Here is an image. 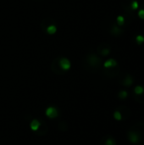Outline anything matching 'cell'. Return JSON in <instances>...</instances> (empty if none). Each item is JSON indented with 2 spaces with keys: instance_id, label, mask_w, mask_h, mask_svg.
<instances>
[{
  "instance_id": "5bb4252c",
  "label": "cell",
  "mask_w": 144,
  "mask_h": 145,
  "mask_svg": "<svg viewBox=\"0 0 144 145\" xmlns=\"http://www.w3.org/2000/svg\"><path fill=\"white\" fill-rule=\"evenodd\" d=\"M131 9H136L138 8V3L136 1H133L131 3Z\"/></svg>"
},
{
  "instance_id": "3957f363",
  "label": "cell",
  "mask_w": 144,
  "mask_h": 145,
  "mask_svg": "<svg viewBox=\"0 0 144 145\" xmlns=\"http://www.w3.org/2000/svg\"><path fill=\"white\" fill-rule=\"evenodd\" d=\"M59 64H60V67L64 70V71H69L71 67V64H70V61L66 59V58H62L59 61Z\"/></svg>"
},
{
  "instance_id": "2e32d148",
  "label": "cell",
  "mask_w": 144,
  "mask_h": 145,
  "mask_svg": "<svg viewBox=\"0 0 144 145\" xmlns=\"http://www.w3.org/2000/svg\"><path fill=\"white\" fill-rule=\"evenodd\" d=\"M109 53H110V50L109 49H103L102 53H103V55H108Z\"/></svg>"
},
{
  "instance_id": "8992f818",
  "label": "cell",
  "mask_w": 144,
  "mask_h": 145,
  "mask_svg": "<svg viewBox=\"0 0 144 145\" xmlns=\"http://www.w3.org/2000/svg\"><path fill=\"white\" fill-rule=\"evenodd\" d=\"M47 32H48V34L53 35V34L55 33V32H57V27L55 26L54 25H49V26H48V28H47Z\"/></svg>"
},
{
  "instance_id": "7c38bea8",
  "label": "cell",
  "mask_w": 144,
  "mask_h": 145,
  "mask_svg": "<svg viewBox=\"0 0 144 145\" xmlns=\"http://www.w3.org/2000/svg\"><path fill=\"white\" fill-rule=\"evenodd\" d=\"M124 22H125V19H124V17L123 16H121V15H119L117 17V23H118V25H123L124 24Z\"/></svg>"
},
{
  "instance_id": "30bf717a",
  "label": "cell",
  "mask_w": 144,
  "mask_h": 145,
  "mask_svg": "<svg viewBox=\"0 0 144 145\" xmlns=\"http://www.w3.org/2000/svg\"><path fill=\"white\" fill-rule=\"evenodd\" d=\"M136 41L138 44H141L144 43V37L141 36V35H138L136 37Z\"/></svg>"
},
{
  "instance_id": "8fae6325",
  "label": "cell",
  "mask_w": 144,
  "mask_h": 145,
  "mask_svg": "<svg viewBox=\"0 0 144 145\" xmlns=\"http://www.w3.org/2000/svg\"><path fill=\"white\" fill-rule=\"evenodd\" d=\"M127 96H128V93H127L126 91H121V92H120L119 93V97L121 99H125Z\"/></svg>"
},
{
  "instance_id": "6da1fadb",
  "label": "cell",
  "mask_w": 144,
  "mask_h": 145,
  "mask_svg": "<svg viewBox=\"0 0 144 145\" xmlns=\"http://www.w3.org/2000/svg\"><path fill=\"white\" fill-rule=\"evenodd\" d=\"M46 115L51 119L56 118L59 115V112H58V109L54 107H48L46 109Z\"/></svg>"
},
{
  "instance_id": "5b68a950",
  "label": "cell",
  "mask_w": 144,
  "mask_h": 145,
  "mask_svg": "<svg viewBox=\"0 0 144 145\" xmlns=\"http://www.w3.org/2000/svg\"><path fill=\"white\" fill-rule=\"evenodd\" d=\"M30 127H31V129L32 131H37L39 128V127H40V122L38 120H33L31 122Z\"/></svg>"
},
{
  "instance_id": "9c48e42d",
  "label": "cell",
  "mask_w": 144,
  "mask_h": 145,
  "mask_svg": "<svg viewBox=\"0 0 144 145\" xmlns=\"http://www.w3.org/2000/svg\"><path fill=\"white\" fill-rule=\"evenodd\" d=\"M114 118H115L116 121H121L122 115L121 114H120V112L118 110L115 111V113H114Z\"/></svg>"
},
{
  "instance_id": "277c9868",
  "label": "cell",
  "mask_w": 144,
  "mask_h": 145,
  "mask_svg": "<svg viewBox=\"0 0 144 145\" xmlns=\"http://www.w3.org/2000/svg\"><path fill=\"white\" fill-rule=\"evenodd\" d=\"M116 65H117V62H116L115 60H114V59H110V60H107V61L104 62L103 66L105 67V68H111V67L116 66Z\"/></svg>"
},
{
  "instance_id": "4fadbf2b",
  "label": "cell",
  "mask_w": 144,
  "mask_h": 145,
  "mask_svg": "<svg viewBox=\"0 0 144 145\" xmlns=\"http://www.w3.org/2000/svg\"><path fill=\"white\" fill-rule=\"evenodd\" d=\"M105 145H116V144H115V139H113V138H109V139H107V141H106V142H105Z\"/></svg>"
},
{
  "instance_id": "ba28073f",
  "label": "cell",
  "mask_w": 144,
  "mask_h": 145,
  "mask_svg": "<svg viewBox=\"0 0 144 145\" xmlns=\"http://www.w3.org/2000/svg\"><path fill=\"white\" fill-rule=\"evenodd\" d=\"M132 83H133V80H132L131 77L129 76H127V77H125L124 81H123V84H124L125 86H131Z\"/></svg>"
},
{
  "instance_id": "7a4b0ae2",
  "label": "cell",
  "mask_w": 144,
  "mask_h": 145,
  "mask_svg": "<svg viewBox=\"0 0 144 145\" xmlns=\"http://www.w3.org/2000/svg\"><path fill=\"white\" fill-rule=\"evenodd\" d=\"M128 138L129 141L131 142V143H137L140 140V137H139V134L136 132H130L128 133Z\"/></svg>"
},
{
  "instance_id": "9a60e30c",
  "label": "cell",
  "mask_w": 144,
  "mask_h": 145,
  "mask_svg": "<svg viewBox=\"0 0 144 145\" xmlns=\"http://www.w3.org/2000/svg\"><path fill=\"white\" fill-rule=\"evenodd\" d=\"M138 16L140 17L141 19L144 20V9H140L138 12Z\"/></svg>"
},
{
  "instance_id": "52a82bcc",
  "label": "cell",
  "mask_w": 144,
  "mask_h": 145,
  "mask_svg": "<svg viewBox=\"0 0 144 145\" xmlns=\"http://www.w3.org/2000/svg\"><path fill=\"white\" fill-rule=\"evenodd\" d=\"M134 92L136 94H137V95H141L142 93H144V88H143V86H136V88H134Z\"/></svg>"
}]
</instances>
